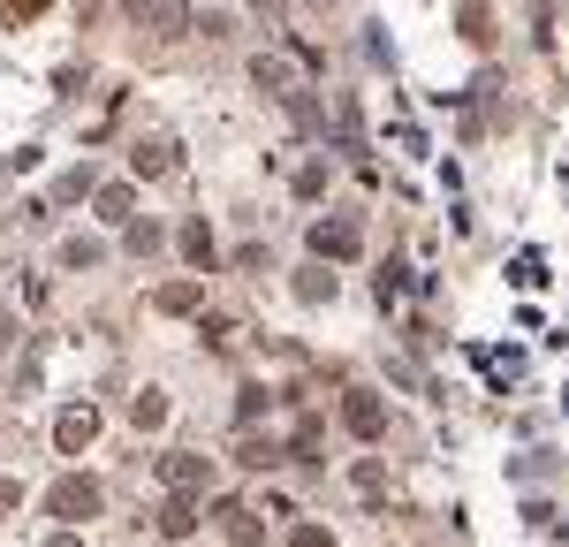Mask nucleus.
<instances>
[{"instance_id": "obj_18", "label": "nucleus", "mask_w": 569, "mask_h": 547, "mask_svg": "<svg viewBox=\"0 0 569 547\" xmlns=\"http://www.w3.org/2000/svg\"><path fill=\"white\" fill-rule=\"evenodd\" d=\"M266 404H273V396H266V388H243V404H236V418H243V426H251V418H259Z\"/></svg>"}, {"instance_id": "obj_12", "label": "nucleus", "mask_w": 569, "mask_h": 547, "mask_svg": "<svg viewBox=\"0 0 569 547\" xmlns=\"http://www.w3.org/2000/svg\"><path fill=\"white\" fill-rule=\"evenodd\" d=\"M456 23H463V39H471V46L493 39V8H486V0H463V16H456Z\"/></svg>"}, {"instance_id": "obj_2", "label": "nucleus", "mask_w": 569, "mask_h": 547, "mask_svg": "<svg viewBox=\"0 0 569 547\" xmlns=\"http://www.w3.org/2000/svg\"><path fill=\"white\" fill-rule=\"evenodd\" d=\"M160 479H168V495H206V487H213V456H198V449H176L168 456V464H160Z\"/></svg>"}, {"instance_id": "obj_9", "label": "nucleus", "mask_w": 569, "mask_h": 547, "mask_svg": "<svg viewBox=\"0 0 569 547\" xmlns=\"http://www.w3.org/2000/svg\"><path fill=\"white\" fill-rule=\"evenodd\" d=\"M130 168H137V176H176V145H168V137L137 145V152H130Z\"/></svg>"}, {"instance_id": "obj_3", "label": "nucleus", "mask_w": 569, "mask_h": 547, "mask_svg": "<svg viewBox=\"0 0 569 547\" xmlns=\"http://www.w3.org/2000/svg\"><path fill=\"white\" fill-rule=\"evenodd\" d=\"M342 426H350L357 441H380V434H388V404H380L372 388H350V396H342Z\"/></svg>"}, {"instance_id": "obj_16", "label": "nucleus", "mask_w": 569, "mask_h": 547, "mask_svg": "<svg viewBox=\"0 0 569 547\" xmlns=\"http://www.w3.org/2000/svg\"><path fill=\"white\" fill-rule=\"evenodd\" d=\"M297 297H305V305H319V297H335V274H305V281H297Z\"/></svg>"}, {"instance_id": "obj_10", "label": "nucleus", "mask_w": 569, "mask_h": 547, "mask_svg": "<svg viewBox=\"0 0 569 547\" xmlns=\"http://www.w3.org/2000/svg\"><path fill=\"white\" fill-rule=\"evenodd\" d=\"M152 305H160V312H198V305H206V281H168Z\"/></svg>"}, {"instance_id": "obj_14", "label": "nucleus", "mask_w": 569, "mask_h": 547, "mask_svg": "<svg viewBox=\"0 0 569 547\" xmlns=\"http://www.w3.org/2000/svg\"><path fill=\"white\" fill-rule=\"evenodd\" d=\"M99 221H130V182H107V190H99Z\"/></svg>"}, {"instance_id": "obj_17", "label": "nucleus", "mask_w": 569, "mask_h": 547, "mask_svg": "<svg viewBox=\"0 0 569 547\" xmlns=\"http://www.w3.org/2000/svg\"><path fill=\"white\" fill-rule=\"evenodd\" d=\"M289 547H335V533H327V525H297V533H289Z\"/></svg>"}, {"instance_id": "obj_7", "label": "nucleus", "mask_w": 569, "mask_h": 547, "mask_svg": "<svg viewBox=\"0 0 569 547\" xmlns=\"http://www.w3.org/2000/svg\"><path fill=\"white\" fill-rule=\"evenodd\" d=\"M91 434H99V410H91V404H69V410H61V426H53V441H61V456L91 449Z\"/></svg>"}, {"instance_id": "obj_20", "label": "nucleus", "mask_w": 569, "mask_h": 547, "mask_svg": "<svg viewBox=\"0 0 569 547\" xmlns=\"http://www.w3.org/2000/svg\"><path fill=\"white\" fill-rule=\"evenodd\" d=\"M46 547H84V540H77V533H53V540H46Z\"/></svg>"}, {"instance_id": "obj_4", "label": "nucleus", "mask_w": 569, "mask_h": 547, "mask_svg": "<svg viewBox=\"0 0 569 547\" xmlns=\"http://www.w3.org/2000/svg\"><path fill=\"white\" fill-rule=\"evenodd\" d=\"M213 517H220V540H228V547H259V540H266V533H259V509H251V501L228 495Z\"/></svg>"}, {"instance_id": "obj_15", "label": "nucleus", "mask_w": 569, "mask_h": 547, "mask_svg": "<svg viewBox=\"0 0 569 547\" xmlns=\"http://www.w3.org/2000/svg\"><path fill=\"white\" fill-rule=\"evenodd\" d=\"M61 267H99V243H84V236H77V243H61Z\"/></svg>"}, {"instance_id": "obj_11", "label": "nucleus", "mask_w": 569, "mask_h": 547, "mask_svg": "<svg viewBox=\"0 0 569 547\" xmlns=\"http://www.w3.org/2000/svg\"><path fill=\"white\" fill-rule=\"evenodd\" d=\"M176 243H182V259H190V267H213V228H206V221H190Z\"/></svg>"}, {"instance_id": "obj_5", "label": "nucleus", "mask_w": 569, "mask_h": 547, "mask_svg": "<svg viewBox=\"0 0 569 547\" xmlns=\"http://www.w3.org/2000/svg\"><path fill=\"white\" fill-rule=\"evenodd\" d=\"M311 251H319V259H357V251H365V228L357 221H319L311 228Z\"/></svg>"}, {"instance_id": "obj_6", "label": "nucleus", "mask_w": 569, "mask_h": 547, "mask_svg": "<svg viewBox=\"0 0 569 547\" xmlns=\"http://www.w3.org/2000/svg\"><path fill=\"white\" fill-rule=\"evenodd\" d=\"M137 23H144L152 39H182V31H190V8H182V0H137Z\"/></svg>"}, {"instance_id": "obj_19", "label": "nucleus", "mask_w": 569, "mask_h": 547, "mask_svg": "<svg viewBox=\"0 0 569 547\" xmlns=\"http://www.w3.org/2000/svg\"><path fill=\"white\" fill-rule=\"evenodd\" d=\"M16 509H23V487H16V479H0V517H16Z\"/></svg>"}, {"instance_id": "obj_8", "label": "nucleus", "mask_w": 569, "mask_h": 547, "mask_svg": "<svg viewBox=\"0 0 569 547\" xmlns=\"http://www.w3.org/2000/svg\"><path fill=\"white\" fill-rule=\"evenodd\" d=\"M152 525H160V540H190V533H198V501H190V495H168Z\"/></svg>"}, {"instance_id": "obj_21", "label": "nucleus", "mask_w": 569, "mask_h": 547, "mask_svg": "<svg viewBox=\"0 0 569 547\" xmlns=\"http://www.w3.org/2000/svg\"><path fill=\"white\" fill-rule=\"evenodd\" d=\"M0 335H8V327H0Z\"/></svg>"}, {"instance_id": "obj_1", "label": "nucleus", "mask_w": 569, "mask_h": 547, "mask_svg": "<svg viewBox=\"0 0 569 547\" xmlns=\"http://www.w3.org/2000/svg\"><path fill=\"white\" fill-rule=\"evenodd\" d=\"M46 509H53L61 525H91V517L107 509V495H99V479H84V471H69V479H53V495H46Z\"/></svg>"}, {"instance_id": "obj_13", "label": "nucleus", "mask_w": 569, "mask_h": 547, "mask_svg": "<svg viewBox=\"0 0 569 547\" xmlns=\"http://www.w3.org/2000/svg\"><path fill=\"white\" fill-rule=\"evenodd\" d=\"M130 426H144V434H152V426H168V396H160V388H144V396L130 404Z\"/></svg>"}]
</instances>
